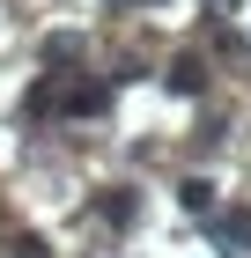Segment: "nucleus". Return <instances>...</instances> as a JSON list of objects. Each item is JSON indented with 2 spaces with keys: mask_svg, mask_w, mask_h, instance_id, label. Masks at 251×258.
<instances>
[{
  "mask_svg": "<svg viewBox=\"0 0 251 258\" xmlns=\"http://www.w3.org/2000/svg\"><path fill=\"white\" fill-rule=\"evenodd\" d=\"M170 89H177V96H199V89H207V67H199V59H177L170 67Z\"/></svg>",
  "mask_w": 251,
  "mask_h": 258,
  "instance_id": "obj_1",
  "label": "nucleus"
},
{
  "mask_svg": "<svg viewBox=\"0 0 251 258\" xmlns=\"http://www.w3.org/2000/svg\"><path fill=\"white\" fill-rule=\"evenodd\" d=\"M15 258H44V243H37V236H22V243H15Z\"/></svg>",
  "mask_w": 251,
  "mask_h": 258,
  "instance_id": "obj_5",
  "label": "nucleus"
},
{
  "mask_svg": "<svg viewBox=\"0 0 251 258\" xmlns=\"http://www.w3.org/2000/svg\"><path fill=\"white\" fill-rule=\"evenodd\" d=\"M177 199H185L192 214H207V207H214V184H199V177H185V184H177Z\"/></svg>",
  "mask_w": 251,
  "mask_h": 258,
  "instance_id": "obj_2",
  "label": "nucleus"
},
{
  "mask_svg": "<svg viewBox=\"0 0 251 258\" xmlns=\"http://www.w3.org/2000/svg\"><path fill=\"white\" fill-rule=\"evenodd\" d=\"M222 236H229V243H251V214H222Z\"/></svg>",
  "mask_w": 251,
  "mask_h": 258,
  "instance_id": "obj_4",
  "label": "nucleus"
},
{
  "mask_svg": "<svg viewBox=\"0 0 251 258\" xmlns=\"http://www.w3.org/2000/svg\"><path fill=\"white\" fill-rule=\"evenodd\" d=\"M104 221H118V229H126V221H133V192H111V199H104Z\"/></svg>",
  "mask_w": 251,
  "mask_h": 258,
  "instance_id": "obj_3",
  "label": "nucleus"
}]
</instances>
